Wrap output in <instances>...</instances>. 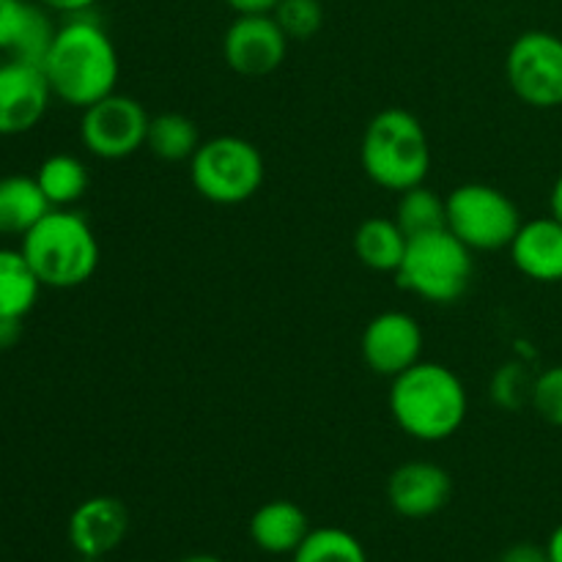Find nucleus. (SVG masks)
Instances as JSON below:
<instances>
[{
    "label": "nucleus",
    "instance_id": "nucleus-27",
    "mask_svg": "<svg viewBox=\"0 0 562 562\" xmlns=\"http://www.w3.org/2000/svg\"><path fill=\"white\" fill-rule=\"evenodd\" d=\"M532 406L552 426L562 428V366L547 368L532 384Z\"/></svg>",
    "mask_w": 562,
    "mask_h": 562
},
{
    "label": "nucleus",
    "instance_id": "nucleus-7",
    "mask_svg": "<svg viewBox=\"0 0 562 562\" xmlns=\"http://www.w3.org/2000/svg\"><path fill=\"white\" fill-rule=\"evenodd\" d=\"M521 228L519 206L508 192L470 181L448 195V231L472 252H494L510 247Z\"/></svg>",
    "mask_w": 562,
    "mask_h": 562
},
{
    "label": "nucleus",
    "instance_id": "nucleus-17",
    "mask_svg": "<svg viewBox=\"0 0 562 562\" xmlns=\"http://www.w3.org/2000/svg\"><path fill=\"white\" fill-rule=\"evenodd\" d=\"M311 519L291 499H272L250 516V538L267 554H294L311 532Z\"/></svg>",
    "mask_w": 562,
    "mask_h": 562
},
{
    "label": "nucleus",
    "instance_id": "nucleus-30",
    "mask_svg": "<svg viewBox=\"0 0 562 562\" xmlns=\"http://www.w3.org/2000/svg\"><path fill=\"white\" fill-rule=\"evenodd\" d=\"M22 338V318L0 316V351H9L20 344Z\"/></svg>",
    "mask_w": 562,
    "mask_h": 562
},
{
    "label": "nucleus",
    "instance_id": "nucleus-20",
    "mask_svg": "<svg viewBox=\"0 0 562 562\" xmlns=\"http://www.w3.org/2000/svg\"><path fill=\"white\" fill-rule=\"evenodd\" d=\"M42 289L22 250L0 247V316L25 318L36 307Z\"/></svg>",
    "mask_w": 562,
    "mask_h": 562
},
{
    "label": "nucleus",
    "instance_id": "nucleus-8",
    "mask_svg": "<svg viewBox=\"0 0 562 562\" xmlns=\"http://www.w3.org/2000/svg\"><path fill=\"white\" fill-rule=\"evenodd\" d=\"M505 77L510 91L530 108H562V38L549 31L516 36L505 58Z\"/></svg>",
    "mask_w": 562,
    "mask_h": 562
},
{
    "label": "nucleus",
    "instance_id": "nucleus-32",
    "mask_svg": "<svg viewBox=\"0 0 562 562\" xmlns=\"http://www.w3.org/2000/svg\"><path fill=\"white\" fill-rule=\"evenodd\" d=\"M547 552H549V560H552V562H562V525L554 527V532L549 536Z\"/></svg>",
    "mask_w": 562,
    "mask_h": 562
},
{
    "label": "nucleus",
    "instance_id": "nucleus-14",
    "mask_svg": "<svg viewBox=\"0 0 562 562\" xmlns=\"http://www.w3.org/2000/svg\"><path fill=\"white\" fill-rule=\"evenodd\" d=\"M130 532V510L115 497H88L71 510L69 543L80 560H102L124 543Z\"/></svg>",
    "mask_w": 562,
    "mask_h": 562
},
{
    "label": "nucleus",
    "instance_id": "nucleus-1",
    "mask_svg": "<svg viewBox=\"0 0 562 562\" xmlns=\"http://www.w3.org/2000/svg\"><path fill=\"white\" fill-rule=\"evenodd\" d=\"M53 97L77 110L115 93L121 64L113 38L91 14L66 16L42 60Z\"/></svg>",
    "mask_w": 562,
    "mask_h": 562
},
{
    "label": "nucleus",
    "instance_id": "nucleus-15",
    "mask_svg": "<svg viewBox=\"0 0 562 562\" xmlns=\"http://www.w3.org/2000/svg\"><path fill=\"white\" fill-rule=\"evenodd\" d=\"M58 25L36 0H0V53L42 66Z\"/></svg>",
    "mask_w": 562,
    "mask_h": 562
},
{
    "label": "nucleus",
    "instance_id": "nucleus-21",
    "mask_svg": "<svg viewBox=\"0 0 562 562\" xmlns=\"http://www.w3.org/2000/svg\"><path fill=\"white\" fill-rule=\"evenodd\" d=\"M201 132L198 124L184 113H159L148 124L146 148L162 162H190L201 146Z\"/></svg>",
    "mask_w": 562,
    "mask_h": 562
},
{
    "label": "nucleus",
    "instance_id": "nucleus-4",
    "mask_svg": "<svg viewBox=\"0 0 562 562\" xmlns=\"http://www.w3.org/2000/svg\"><path fill=\"white\" fill-rule=\"evenodd\" d=\"M360 162L368 179L390 192L426 184L431 170V143L426 126L404 108H387L368 121L360 143Z\"/></svg>",
    "mask_w": 562,
    "mask_h": 562
},
{
    "label": "nucleus",
    "instance_id": "nucleus-29",
    "mask_svg": "<svg viewBox=\"0 0 562 562\" xmlns=\"http://www.w3.org/2000/svg\"><path fill=\"white\" fill-rule=\"evenodd\" d=\"M36 3L44 5L49 14L77 16V14H91V9L99 3V0H36Z\"/></svg>",
    "mask_w": 562,
    "mask_h": 562
},
{
    "label": "nucleus",
    "instance_id": "nucleus-24",
    "mask_svg": "<svg viewBox=\"0 0 562 562\" xmlns=\"http://www.w3.org/2000/svg\"><path fill=\"white\" fill-rule=\"evenodd\" d=\"M291 562H368L360 538L340 527H318L307 532Z\"/></svg>",
    "mask_w": 562,
    "mask_h": 562
},
{
    "label": "nucleus",
    "instance_id": "nucleus-33",
    "mask_svg": "<svg viewBox=\"0 0 562 562\" xmlns=\"http://www.w3.org/2000/svg\"><path fill=\"white\" fill-rule=\"evenodd\" d=\"M549 209H552V217L562 223V173L558 176L552 187V195H549Z\"/></svg>",
    "mask_w": 562,
    "mask_h": 562
},
{
    "label": "nucleus",
    "instance_id": "nucleus-6",
    "mask_svg": "<svg viewBox=\"0 0 562 562\" xmlns=\"http://www.w3.org/2000/svg\"><path fill=\"white\" fill-rule=\"evenodd\" d=\"M267 165L261 151L239 135L209 137L190 159L192 187L217 206H239L261 192Z\"/></svg>",
    "mask_w": 562,
    "mask_h": 562
},
{
    "label": "nucleus",
    "instance_id": "nucleus-16",
    "mask_svg": "<svg viewBox=\"0 0 562 562\" xmlns=\"http://www.w3.org/2000/svg\"><path fill=\"white\" fill-rule=\"evenodd\" d=\"M510 261L536 283H562V223L549 217L521 223L510 241Z\"/></svg>",
    "mask_w": 562,
    "mask_h": 562
},
{
    "label": "nucleus",
    "instance_id": "nucleus-34",
    "mask_svg": "<svg viewBox=\"0 0 562 562\" xmlns=\"http://www.w3.org/2000/svg\"><path fill=\"white\" fill-rule=\"evenodd\" d=\"M179 562H225V560H220V558H214V554H190V558H184V560H179Z\"/></svg>",
    "mask_w": 562,
    "mask_h": 562
},
{
    "label": "nucleus",
    "instance_id": "nucleus-22",
    "mask_svg": "<svg viewBox=\"0 0 562 562\" xmlns=\"http://www.w3.org/2000/svg\"><path fill=\"white\" fill-rule=\"evenodd\" d=\"M36 181L53 209H71L88 192L91 176L75 154H53L36 170Z\"/></svg>",
    "mask_w": 562,
    "mask_h": 562
},
{
    "label": "nucleus",
    "instance_id": "nucleus-10",
    "mask_svg": "<svg viewBox=\"0 0 562 562\" xmlns=\"http://www.w3.org/2000/svg\"><path fill=\"white\" fill-rule=\"evenodd\" d=\"M225 64L241 77H267L283 66L289 36L272 14H236L223 36Z\"/></svg>",
    "mask_w": 562,
    "mask_h": 562
},
{
    "label": "nucleus",
    "instance_id": "nucleus-2",
    "mask_svg": "<svg viewBox=\"0 0 562 562\" xmlns=\"http://www.w3.org/2000/svg\"><path fill=\"white\" fill-rule=\"evenodd\" d=\"M390 412L406 437L417 442H445L464 426L470 395L459 373L442 362L420 360L393 379Z\"/></svg>",
    "mask_w": 562,
    "mask_h": 562
},
{
    "label": "nucleus",
    "instance_id": "nucleus-19",
    "mask_svg": "<svg viewBox=\"0 0 562 562\" xmlns=\"http://www.w3.org/2000/svg\"><path fill=\"white\" fill-rule=\"evenodd\" d=\"M409 236L390 217H368L355 231V252L362 267L373 272H393L404 261Z\"/></svg>",
    "mask_w": 562,
    "mask_h": 562
},
{
    "label": "nucleus",
    "instance_id": "nucleus-28",
    "mask_svg": "<svg viewBox=\"0 0 562 562\" xmlns=\"http://www.w3.org/2000/svg\"><path fill=\"white\" fill-rule=\"evenodd\" d=\"M499 562H552V560H549L547 547H538V543L521 541V543H514V547L505 549Z\"/></svg>",
    "mask_w": 562,
    "mask_h": 562
},
{
    "label": "nucleus",
    "instance_id": "nucleus-25",
    "mask_svg": "<svg viewBox=\"0 0 562 562\" xmlns=\"http://www.w3.org/2000/svg\"><path fill=\"white\" fill-rule=\"evenodd\" d=\"M272 16L283 27L289 42H307L322 31L324 5L322 0H280Z\"/></svg>",
    "mask_w": 562,
    "mask_h": 562
},
{
    "label": "nucleus",
    "instance_id": "nucleus-3",
    "mask_svg": "<svg viewBox=\"0 0 562 562\" xmlns=\"http://www.w3.org/2000/svg\"><path fill=\"white\" fill-rule=\"evenodd\" d=\"M44 289H77L93 278L99 267V239L91 223L75 209H49L20 239Z\"/></svg>",
    "mask_w": 562,
    "mask_h": 562
},
{
    "label": "nucleus",
    "instance_id": "nucleus-13",
    "mask_svg": "<svg viewBox=\"0 0 562 562\" xmlns=\"http://www.w3.org/2000/svg\"><path fill=\"white\" fill-rule=\"evenodd\" d=\"M453 497V477L434 461H406L390 475V508L404 519L437 516Z\"/></svg>",
    "mask_w": 562,
    "mask_h": 562
},
{
    "label": "nucleus",
    "instance_id": "nucleus-12",
    "mask_svg": "<svg viewBox=\"0 0 562 562\" xmlns=\"http://www.w3.org/2000/svg\"><path fill=\"white\" fill-rule=\"evenodd\" d=\"M53 99L42 66L16 58L0 60V137L36 130Z\"/></svg>",
    "mask_w": 562,
    "mask_h": 562
},
{
    "label": "nucleus",
    "instance_id": "nucleus-26",
    "mask_svg": "<svg viewBox=\"0 0 562 562\" xmlns=\"http://www.w3.org/2000/svg\"><path fill=\"white\" fill-rule=\"evenodd\" d=\"M532 384H536V379L527 376V371L519 362H508V366L497 368V373L492 379L494 404L508 412L521 409L527 401L532 404Z\"/></svg>",
    "mask_w": 562,
    "mask_h": 562
},
{
    "label": "nucleus",
    "instance_id": "nucleus-5",
    "mask_svg": "<svg viewBox=\"0 0 562 562\" xmlns=\"http://www.w3.org/2000/svg\"><path fill=\"white\" fill-rule=\"evenodd\" d=\"M472 278H475L472 250L448 228L412 236L404 261L395 269L401 289L431 305L459 302L470 291Z\"/></svg>",
    "mask_w": 562,
    "mask_h": 562
},
{
    "label": "nucleus",
    "instance_id": "nucleus-18",
    "mask_svg": "<svg viewBox=\"0 0 562 562\" xmlns=\"http://www.w3.org/2000/svg\"><path fill=\"white\" fill-rule=\"evenodd\" d=\"M36 176H0V236H25L49 212Z\"/></svg>",
    "mask_w": 562,
    "mask_h": 562
},
{
    "label": "nucleus",
    "instance_id": "nucleus-23",
    "mask_svg": "<svg viewBox=\"0 0 562 562\" xmlns=\"http://www.w3.org/2000/svg\"><path fill=\"white\" fill-rule=\"evenodd\" d=\"M395 223L401 225L406 236L431 234V231L448 228V198L437 195L431 187L417 184L412 190L401 192Z\"/></svg>",
    "mask_w": 562,
    "mask_h": 562
},
{
    "label": "nucleus",
    "instance_id": "nucleus-9",
    "mask_svg": "<svg viewBox=\"0 0 562 562\" xmlns=\"http://www.w3.org/2000/svg\"><path fill=\"white\" fill-rule=\"evenodd\" d=\"M151 115L135 97L110 93L82 110L80 140L99 159H126L146 146Z\"/></svg>",
    "mask_w": 562,
    "mask_h": 562
},
{
    "label": "nucleus",
    "instance_id": "nucleus-11",
    "mask_svg": "<svg viewBox=\"0 0 562 562\" xmlns=\"http://www.w3.org/2000/svg\"><path fill=\"white\" fill-rule=\"evenodd\" d=\"M423 329L404 311H384L368 322L360 338L362 362L379 376L395 379L423 360Z\"/></svg>",
    "mask_w": 562,
    "mask_h": 562
},
{
    "label": "nucleus",
    "instance_id": "nucleus-31",
    "mask_svg": "<svg viewBox=\"0 0 562 562\" xmlns=\"http://www.w3.org/2000/svg\"><path fill=\"white\" fill-rule=\"evenodd\" d=\"M236 14H272L280 0H225Z\"/></svg>",
    "mask_w": 562,
    "mask_h": 562
}]
</instances>
